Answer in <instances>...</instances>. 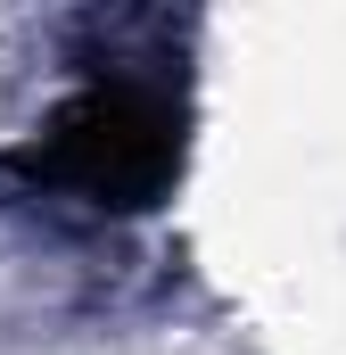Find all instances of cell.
Instances as JSON below:
<instances>
[{
  "mask_svg": "<svg viewBox=\"0 0 346 355\" xmlns=\"http://www.w3.org/2000/svg\"><path fill=\"white\" fill-rule=\"evenodd\" d=\"M33 166L91 207H140L173 174V107L140 83H99L42 132Z\"/></svg>",
  "mask_w": 346,
  "mask_h": 355,
  "instance_id": "cell-1",
  "label": "cell"
}]
</instances>
